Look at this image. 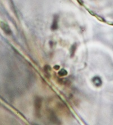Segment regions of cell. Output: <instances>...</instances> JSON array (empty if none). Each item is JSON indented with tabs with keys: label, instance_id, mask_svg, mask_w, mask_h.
I'll list each match as a JSON object with an SVG mask.
<instances>
[{
	"label": "cell",
	"instance_id": "6da1fadb",
	"mask_svg": "<svg viewBox=\"0 0 113 125\" xmlns=\"http://www.w3.org/2000/svg\"><path fill=\"white\" fill-rule=\"evenodd\" d=\"M42 105V100L40 97H36L35 100V110L36 115L39 117Z\"/></svg>",
	"mask_w": 113,
	"mask_h": 125
}]
</instances>
